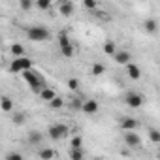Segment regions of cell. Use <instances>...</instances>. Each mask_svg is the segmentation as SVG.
I'll return each mask as SVG.
<instances>
[{"instance_id":"obj_1","label":"cell","mask_w":160,"mask_h":160,"mask_svg":"<svg viewBox=\"0 0 160 160\" xmlns=\"http://www.w3.org/2000/svg\"><path fill=\"white\" fill-rule=\"evenodd\" d=\"M21 75H23V79H25V81L28 83V87L32 89V92H42L45 87H47V83H45V79L36 72V70H25V72H21Z\"/></svg>"},{"instance_id":"obj_2","label":"cell","mask_w":160,"mask_h":160,"mask_svg":"<svg viewBox=\"0 0 160 160\" xmlns=\"http://www.w3.org/2000/svg\"><path fill=\"white\" fill-rule=\"evenodd\" d=\"M27 36H28L30 42H36V43H42V42H49V40H51V32H49V28L40 27V25L30 27V28L27 30Z\"/></svg>"},{"instance_id":"obj_3","label":"cell","mask_w":160,"mask_h":160,"mask_svg":"<svg viewBox=\"0 0 160 160\" xmlns=\"http://www.w3.org/2000/svg\"><path fill=\"white\" fill-rule=\"evenodd\" d=\"M47 134H49V138H51L53 141H60L62 138H66L68 126H66L64 122H55V124H51V126L47 128Z\"/></svg>"},{"instance_id":"obj_4","label":"cell","mask_w":160,"mask_h":160,"mask_svg":"<svg viewBox=\"0 0 160 160\" xmlns=\"http://www.w3.org/2000/svg\"><path fill=\"white\" fill-rule=\"evenodd\" d=\"M34 66V62L30 60V58H27V57H15L13 58V62L10 64V70L12 72H25V70H30Z\"/></svg>"},{"instance_id":"obj_5","label":"cell","mask_w":160,"mask_h":160,"mask_svg":"<svg viewBox=\"0 0 160 160\" xmlns=\"http://www.w3.org/2000/svg\"><path fill=\"white\" fill-rule=\"evenodd\" d=\"M143 102H145V98H143V94H139V92H128V94L124 96V104H126L128 108H132V109L141 108Z\"/></svg>"},{"instance_id":"obj_6","label":"cell","mask_w":160,"mask_h":160,"mask_svg":"<svg viewBox=\"0 0 160 160\" xmlns=\"http://www.w3.org/2000/svg\"><path fill=\"white\" fill-rule=\"evenodd\" d=\"M124 143H126L128 147L136 149V147L141 145V138H139V134H138L136 130H124Z\"/></svg>"},{"instance_id":"obj_7","label":"cell","mask_w":160,"mask_h":160,"mask_svg":"<svg viewBox=\"0 0 160 160\" xmlns=\"http://www.w3.org/2000/svg\"><path fill=\"white\" fill-rule=\"evenodd\" d=\"M58 12H60V15L70 17L73 13V4L70 2V0H58Z\"/></svg>"},{"instance_id":"obj_8","label":"cell","mask_w":160,"mask_h":160,"mask_svg":"<svg viewBox=\"0 0 160 160\" xmlns=\"http://www.w3.org/2000/svg\"><path fill=\"white\" fill-rule=\"evenodd\" d=\"M113 58H115V62H117V64H121V66H126V64L130 62V58H132V55H130L128 51H124V49H121V51H117V53L113 55Z\"/></svg>"},{"instance_id":"obj_9","label":"cell","mask_w":160,"mask_h":160,"mask_svg":"<svg viewBox=\"0 0 160 160\" xmlns=\"http://www.w3.org/2000/svg\"><path fill=\"white\" fill-rule=\"evenodd\" d=\"M138 128H139V121H136L132 117L121 119V130H138Z\"/></svg>"},{"instance_id":"obj_10","label":"cell","mask_w":160,"mask_h":160,"mask_svg":"<svg viewBox=\"0 0 160 160\" xmlns=\"http://www.w3.org/2000/svg\"><path fill=\"white\" fill-rule=\"evenodd\" d=\"M27 141H28L30 145H42V141H43V134H42L40 130H30L28 136H27Z\"/></svg>"},{"instance_id":"obj_11","label":"cell","mask_w":160,"mask_h":160,"mask_svg":"<svg viewBox=\"0 0 160 160\" xmlns=\"http://www.w3.org/2000/svg\"><path fill=\"white\" fill-rule=\"evenodd\" d=\"M83 113H87V115H94L96 111H98V102L96 100H85L83 102V109H81Z\"/></svg>"},{"instance_id":"obj_12","label":"cell","mask_w":160,"mask_h":160,"mask_svg":"<svg viewBox=\"0 0 160 160\" xmlns=\"http://www.w3.org/2000/svg\"><path fill=\"white\" fill-rule=\"evenodd\" d=\"M126 72H128V75H130V79H138L141 77V70H139V66L138 64H132V62H128L126 64Z\"/></svg>"},{"instance_id":"obj_13","label":"cell","mask_w":160,"mask_h":160,"mask_svg":"<svg viewBox=\"0 0 160 160\" xmlns=\"http://www.w3.org/2000/svg\"><path fill=\"white\" fill-rule=\"evenodd\" d=\"M143 28H145L147 34H156V32H158V23H156V19H145Z\"/></svg>"},{"instance_id":"obj_14","label":"cell","mask_w":160,"mask_h":160,"mask_svg":"<svg viewBox=\"0 0 160 160\" xmlns=\"http://www.w3.org/2000/svg\"><path fill=\"white\" fill-rule=\"evenodd\" d=\"M0 106H2V111H6V113L13 111V100H12L10 96H2V100H0Z\"/></svg>"},{"instance_id":"obj_15","label":"cell","mask_w":160,"mask_h":160,"mask_svg":"<svg viewBox=\"0 0 160 160\" xmlns=\"http://www.w3.org/2000/svg\"><path fill=\"white\" fill-rule=\"evenodd\" d=\"M58 49H60V55H62L64 58H72V57H73V53H75V49H73V45H72V43L62 45V47H58Z\"/></svg>"},{"instance_id":"obj_16","label":"cell","mask_w":160,"mask_h":160,"mask_svg":"<svg viewBox=\"0 0 160 160\" xmlns=\"http://www.w3.org/2000/svg\"><path fill=\"white\" fill-rule=\"evenodd\" d=\"M40 96H42V100H45V102H51L55 96H57V92L53 91V89H49V87H45L42 92H40Z\"/></svg>"},{"instance_id":"obj_17","label":"cell","mask_w":160,"mask_h":160,"mask_svg":"<svg viewBox=\"0 0 160 160\" xmlns=\"http://www.w3.org/2000/svg\"><path fill=\"white\" fill-rule=\"evenodd\" d=\"M104 53H106V55H111V57L117 53V47H115V43H113L111 40H108V42L104 43Z\"/></svg>"},{"instance_id":"obj_18","label":"cell","mask_w":160,"mask_h":160,"mask_svg":"<svg viewBox=\"0 0 160 160\" xmlns=\"http://www.w3.org/2000/svg\"><path fill=\"white\" fill-rule=\"evenodd\" d=\"M91 72H92V75H102V73L106 72V66H104L102 62H94V64L91 66Z\"/></svg>"},{"instance_id":"obj_19","label":"cell","mask_w":160,"mask_h":160,"mask_svg":"<svg viewBox=\"0 0 160 160\" xmlns=\"http://www.w3.org/2000/svg\"><path fill=\"white\" fill-rule=\"evenodd\" d=\"M12 121H13L15 126H23V124L27 122V115H25V113H15V115L12 117Z\"/></svg>"},{"instance_id":"obj_20","label":"cell","mask_w":160,"mask_h":160,"mask_svg":"<svg viewBox=\"0 0 160 160\" xmlns=\"http://www.w3.org/2000/svg\"><path fill=\"white\" fill-rule=\"evenodd\" d=\"M19 6H21L23 12H30L36 6V2H34V0H19Z\"/></svg>"},{"instance_id":"obj_21","label":"cell","mask_w":160,"mask_h":160,"mask_svg":"<svg viewBox=\"0 0 160 160\" xmlns=\"http://www.w3.org/2000/svg\"><path fill=\"white\" fill-rule=\"evenodd\" d=\"M12 55L13 57H25V47L21 43H13L12 45Z\"/></svg>"},{"instance_id":"obj_22","label":"cell","mask_w":160,"mask_h":160,"mask_svg":"<svg viewBox=\"0 0 160 160\" xmlns=\"http://www.w3.org/2000/svg\"><path fill=\"white\" fill-rule=\"evenodd\" d=\"M49 106H51V109H60V108H64V100H62L60 96H55V98L49 102Z\"/></svg>"},{"instance_id":"obj_23","label":"cell","mask_w":160,"mask_h":160,"mask_svg":"<svg viewBox=\"0 0 160 160\" xmlns=\"http://www.w3.org/2000/svg\"><path fill=\"white\" fill-rule=\"evenodd\" d=\"M83 102H85V100H81V98H73V100L70 102V108L75 109V111H81V109H83Z\"/></svg>"},{"instance_id":"obj_24","label":"cell","mask_w":160,"mask_h":160,"mask_svg":"<svg viewBox=\"0 0 160 160\" xmlns=\"http://www.w3.org/2000/svg\"><path fill=\"white\" fill-rule=\"evenodd\" d=\"M70 158H72V160H81V158H83V151H81V147H77V149L72 147V151H70Z\"/></svg>"},{"instance_id":"obj_25","label":"cell","mask_w":160,"mask_h":160,"mask_svg":"<svg viewBox=\"0 0 160 160\" xmlns=\"http://www.w3.org/2000/svg\"><path fill=\"white\" fill-rule=\"evenodd\" d=\"M38 156L43 158V160H51V158L55 156V152H53V149H42V151L38 152Z\"/></svg>"},{"instance_id":"obj_26","label":"cell","mask_w":160,"mask_h":160,"mask_svg":"<svg viewBox=\"0 0 160 160\" xmlns=\"http://www.w3.org/2000/svg\"><path fill=\"white\" fill-rule=\"evenodd\" d=\"M149 139H151L152 143H160V130L151 128V130H149Z\"/></svg>"},{"instance_id":"obj_27","label":"cell","mask_w":160,"mask_h":160,"mask_svg":"<svg viewBox=\"0 0 160 160\" xmlns=\"http://www.w3.org/2000/svg\"><path fill=\"white\" fill-rule=\"evenodd\" d=\"M36 8L42 10V12L49 10V8H51V0H36Z\"/></svg>"},{"instance_id":"obj_28","label":"cell","mask_w":160,"mask_h":160,"mask_svg":"<svg viewBox=\"0 0 160 160\" xmlns=\"http://www.w3.org/2000/svg\"><path fill=\"white\" fill-rule=\"evenodd\" d=\"M83 6H85L89 12H96V8H98L96 0H83Z\"/></svg>"},{"instance_id":"obj_29","label":"cell","mask_w":160,"mask_h":160,"mask_svg":"<svg viewBox=\"0 0 160 160\" xmlns=\"http://www.w3.org/2000/svg\"><path fill=\"white\" fill-rule=\"evenodd\" d=\"M68 43H72V42H70V38H68V34H66V32H60V34H58V47L68 45Z\"/></svg>"},{"instance_id":"obj_30","label":"cell","mask_w":160,"mask_h":160,"mask_svg":"<svg viewBox=\"0 0 160 160\" xmlns=\"http://www.w3.org/2000/svg\"><path fill=\"white\" fill-rule=\"evenodd\" d=\"M4 160H23V154H21V152L12 151V152H8V154L4 156Z\"/></svg>"},{"instance_id":"obj_31","label":"cell","mask_w":160,"mask_h":160,"mask_svg":"<svg viewBox=\"0 0 160 160\" xmlns=\"http://www.w3.org/2000/svg\"><path fill=\"white\" fill-rule=\"evenodd\" d=\"M81 145H83V138H81V136H73V138H72V147H73V149L81 147Z\"/></svg>"},{"instance_id":"obj_32","label":"cell","mask_w":160,"mask_h":160,"mask_svg":"<svg viewBox=\"0 0 160 160\" xmlns=\"http://www.w3.org/2000/svg\"><path fill=\"white\" fill-rule=\"evenodd\" d=\"M68 89H70V91H77V89H79V81H77L75 77L68 79Z\"/></svg>"},{"instance_id":"obj_33","label":"cell","mask_w":160,"mask_h":160,"mask_svg":"<svg viewBox=\"0 0 160 160\" xmlns=\"http://www.w3.org/2000/svg\"><path fill=\"white\" fill-rule=\"evenodd\" d=\"M158 158H160V152H158Z\"/></svg>"}]
</instances>
